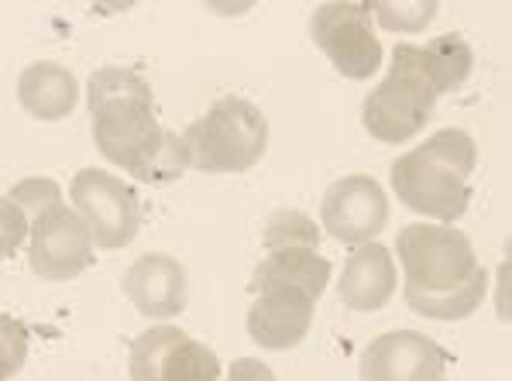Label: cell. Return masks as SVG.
I'll return each instance as SVG.
<instances>
[{
  "label": "cell",
  "mask_w": 512,
  "mask_h": 381,
  "mask_svg": "<svg viewBox=\"0 0 512 381\" xmlns=\"http://www.w3.org/2000/svg\"><path fill=\"white\" fill-rule=\"evenodd\" d=\"M475 55L461 35H440L430 45H396L389 76L365 97L361 124L382 145H406L427 131L444 93H454L471 76Z\"/></svg>",
  "instance_id": "cell-1"
},
{
  "label": "cell",
  "mask_w": 512,
  "mask_h": 381,
  "mask_svg": "<svg viewBox=\"0 0 512 381\" xmlns=\"http://www.w3.org/2000/svg\"><path fill=\"white\" fill-rule=\"evenodd\" d=\"M93 145L114 162L117 169L131 172L138 182H176L189 169V152L183 134L165 131L155 121L152 86L128 97L93 103Z\"/></svg>",
  "instance_id": "cell-2"
},
{
  "label": "cell",
  "mask_w": 512,
  "mask_h": 381,
  "mask_svg": "<svg viewBox=\"0 0 512 381\" xmlns=\"http://www.w3.org/2000/svg\"><path fill=\"white\" fill-rule=\"evenodd\" d=\"M478 165V145L468 131L444 127L430 134L413 152L392 162V189L409 210L433 217L437 224H454L468 213L471 172Z\"/></svg>",
  "instance_id": "cell-3"
},
{
  "label": "cell",
  "mask_w": 512,
  "mask_h": 381,
  "mask_svg": "<svg viewBox=\"0 0 512 381\" xmlns=\"http://www.w3.org/2000/svg\"><path fill=\"white\" fill-rule=\"evenodd\" d=\"M189 169L224 176V172H248L262 162L269 148V121L244 97H224L203 117H196L183 134Z\"/></svg>",
  "instance_id": "cell-4"
},
{
  "label": "cell",
  "mask_w": 512,
  "mask_h": 381,
  "mask_svg": "<svg viewBox=\"0 0 512 381\" xmlns=\"http://www.w3.org/2000/svg\"><path fill=\"white\" fill-rule=\"evenodd\" d=\"M406 289L447 292L468 282L478 268L471 241L451 224H406L396 237Z\"/></svg>",
  "instance_id": "cell-5"
},
{
  "label": "cell",
  "mask_w": 512,
  "mask_h": 381,
  "mask_svg": "<svg viewBox=\"0 0 512 381\" xmlns=\"http://www.w3.org/2000/svg\"><path fill=\"white\" fill-rule=\"evenodd\" d=\"M69 210L83 220L93 248L121 251L135 241L141 227V206L135 189L104 169H80L69 182Z\"/></svg>",
  "instance_id": "cell-6"
},
{
  "label": "cell",
  "mask_w": 512,
  "mask_h": 381,
  "mask_svg": "<svg viewBox=\"0 0 512 381\" xmlns=\"http://www.w3.org/2000/svg\"><path fill=\"white\" fill-rule=\"evenodd\" d=\"M310 35L341 76L372 79L382 66V45L368 4H351V0L320 4L310 18Z\"/></svg>",
  "instance_id": "cell-7"
},
{
  "label": "cell",
  "mask_w": 512,
  "mask_h": 381,
  "mask_svg": "<svg viewBox=\"0 0 512 381\" xmlns=\"http://www.w3.org/2000/svg\"><path fill=\"white\" fill-rule=\"evenodd\" d=\"M131 381H220V361L179 327H148L128 354Z\"/></svg>",
  "instance_id": "cell-8"
},
{
  "label": "cell",
  "mask_w": 512,
  "mask_h": 381,
  "mask_svg": "<svg viewBox=\"0 0 512 381\" xmlns=\"http://www.w3.org/2000/svg\"><path fill=\"white\" fill-rule=\"evenodd\" d=\"M28 265L45 282H69L93 265V241L66 203L28 224Z\"/></svg>",
  "instance_id": "cell-9"
},
{
  "label": "cell",
  "mask_w": 512,
  "mask_h": 381,
  "mask_svg": "<svg viewBox=\"0 0 512 381\" xmlns=\"http://www.w3.org/2000/svg\"><path fill=\"white\" fill-rule=\"evenodd\" d=\"M320 224L334 241L361 248L389 224V196L372 176H344L320 200Z\"/></svg>",
  "instance_id": "cell-10"
},
{
  "label": "cell",
  "mask_w": 512,
  "mask_h": 381,
  "mask_svg": "<svg viewBox=\"0 0 512 381\" xmlns=\"http://www.w3.org/2000/svg\"><path fill=\"white\" fill-rule=\"evenodd\" d=\"M447 351L420 330H389L361 351L358 381H444Z\"/></svg>",
  "instance_id": "cell-11"
},
{
  "label": "cell",
  "mask_w": 512,
  "mask_h": 381,
  "mask_svg": "<svg viewBox=\"0 0 512 381\" xmlns=\"http://www.w3.org/2000/svg\"><path fill=\"white\" fill-rule=\"evenodd\" d=\"M124 296L131 306L148 320H172L189 303V279L186 268L179 265L172 254H141L135 265L124 272L121 279Z\"/></svg>",
  "instance_id": "cell-12"
},
{
  "label": "cell",
  "mask_w": 512,
  "mask_h": 381,
  "mask_svg": "<svg viewBox=\"0 0 512 381\" xmlns=\"http://www.w3.org/2000/svg\"><path fill=\"white\" fill-rule=\"evenodd\" d=\"M317 299L296 289H269L258 292L248 309V337L265 351H289L313 327Z\"/></svg>",
  "instance_id": "cell-13"
},
{
  "label": "cell",
  "mask_w": 512,
  "mask_h": 381,
  "mask_svg": "<svg viewBox=\"0 0 512 381\" xmlns=\"http://www.w3.org/2000/svg\"><path fill=\"white\" fill-rule=\"evenodd\" d=\"M399 282L396 261H392V251L385 244H361L348 254L344 261L341 282H337V296H341L344 306L358 309V313H375L392 299Z\"/></svg>",
  "instance_id": "cell-14"
},
{
  "label": "cell",
  "mask_w": 512,
  "mask_h": 381,
  "mask_svg": "<svg viewBox=\"0 0 512 381\" xmlns=\"http://www.w3.org/2000/svg\"><path fill=\"white\" fill-rule=\"evenodd\" d=\"M80 86L76 76L59 62H31L18 76V103L35 121H62L76 110Z\"/></svg>",
  "instance_id": "cell-15"
},
{
  "label": "cell",
  "mask_w": 512,
  "mask_h": 381,
  "mask_svg": "<svg viewBox=\"0 0 512 381\" xmlns=\"http://www.w3.org/2000/svg\"><path fill=\"white\" fill-rule=\"evenodd\" d=\"M330 282V261L317 251L289 248V251H269V258L255 268L251 275V289L269 292V289H296L306 292L310 299L324 296Z\"/></svg>",
  "instance_id": "cell-16"
},
{
  "label": "cell",
  "mask_w": 512,
  "mask_h": 381,
  "mask_svg": "<svg viewBox=\"0 0 512 381\" xmlns=\"http://www.w3.org/2000/svg\"><path fill=\"white\" fill-rule=\"evenodd\" d=\"M485 289H488V272L482 265L475 268L468 282H461L458 289H447V292H420V289H406V306L413 313L427 316V320H464L471 316L478 306L485 303Z\"/></svg>",
  "instance_id": "cell-17"
},
{
  "label": "cell",
  "mask_w": 512,
  "mask_h": 381,
  "mask_svg": "<svg viewBox=\"0 0 512 381\" xmlns=\"http://www.w3.org/2000/svg\"><path fill=\"white\" fill-rule=\"evenodd\" d=\"M320 244V224L299 210H275L265 224V248L269 251H289L306 248L317 251Z\"/></svg>",
  "instance_id": "cell-18"
},
{
  "label": "cell",
  "mask_w": 512,
  "mask_h": 381,
  "mask_svg": "<svg viewBox=\"0 0 512 381\" xmlns=\"http://www.w3.org/2000/svg\"><path fill=\"white\" fill-rule=\"evenodd\" d=\"M372 25L378 21L385 31H423L437 18V4L420 0V4H368Z\"/></svg>",
  "instance_id": "cell-19"
},
{
  "label": "cell",
  "mask_w": 512,
  "mask_h": 381,
  "mask_svg": "<svg viewBox=\"0 0 512 381\" xmlns=\"http://www.w3.org/2000/svg\"><path fill=\"white\" fill-rule=\"evenodd\" d=\"M7 200L18 206L21 213L28 217V224L35 217H42L45 210L52 206H62V189L55 179H42V176H31V179H21L18 186L7 193Z\"/></svg>",
  "instance_id": "cell-20"
},
{
  "label": "cell",
  "mask_w": 512,
  "mask_h": 381,
  "mask_svg": "<svg viewBox=\"0 0 512 381\" xmlns=\"http://www.w3.org/2000/svg\"><path fill=\"white\" fill-rule=\"evenodd\" d=\"M28 357V330L21 320L0 313V381L14 378Z\"/></svg>",
  "instance_id": "cell-21"
},
{
  "label": "cell",
  "mask_w": 512,
  "mask_h": 381,
  "mask_svg": "<svg viewBox=\"0 0 512 381\" xmlns=\"http://www.w3.org/2000/svg\"><path fill=\"white\" fill-rule=\"evenodd\" d=\"M28 244V217L7 196H0V261L14 258Z\"/></svg>",
  "instance_id": "cell-22"
},
{
  "label": "cell",
  "mask_w": 512,
  "mask_h": 381,
  "mask_svg": "<svg viewBox=\"0 0 512 381\" xmlns=\"http://www.w3.org/2000/svg\"><path fill=\"white\" fill-rule=\"evenodd\" d=\"M224 381H275L272 368L258 357H241L227 368V378Z\"/></svg>",
  "instance_id": "cell-23"
}]
</instances>
